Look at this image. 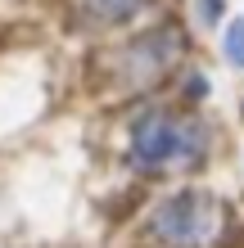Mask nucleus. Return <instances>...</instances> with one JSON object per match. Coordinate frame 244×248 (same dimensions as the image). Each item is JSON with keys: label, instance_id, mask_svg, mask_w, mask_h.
Wrapping results in <instances>:
<instances>
[{"label": "nucleus", "instance_id": "obj_6", "mask_svg": "<svg viewBox=\"0 0 244 248\" xmlns=\"http://www.w3.org/2000/svg\"><path fill=\"white\" fill-rule=\"evenodd\" d=\"M217 14H222V0H199V18L204 23H212Z\"/></svg>", "mask_w": 244, "mask_h": 248}, {"label": "nucleus", "instance_id": "obj_2", "mask_svg": "<svg viewBox=\"0 0 244 248\" xmlns=\"http://www.w3.org/2000/svg\"><path fill=\"white\" fill-rule=\"evenodd\" d=\"M222 230V203L204 189H185L159 203L154 212V235L167 248H208Z\"/></svg>", "mask_w": 244, "mask_h": 248}, {"label": "nucleus", "instance_id": "obj_5", "mask_svg": "<svg viewBox=\"0 0 244 248\" xmlns=\"http://www.w3.org/2000/svg\"><path fill=\"white\" fill-rule=\"evenodd\" d=\"M222 50L231 54L235 63H244V18H235L231 27H226V36H222Z\"/></svg>", "mask_w": 244, "mask_h": 248}, {"label": "nucleus", "instance_id": "obj_1", "mask_svg": "<svg viewBox=\"0 0 244 248\" xmlns=\"http://www.w3.org/2000/svg\"><path fill=\"white\" fill-rule=\"evenodd\" d=\"M208 149V131L195 118H172V113H145L131 131V167L163 171V167H195Z\"/></svg>", "mask_w": 244, "mask_h": 248}, {"label": "nucleus", "instance_id": "obj_3", "mask_svg": "<svg viewBox=\"0 0 244 248\" xmlns=\"http://www.w3.org/2000/svg\"><path fill=\"white\" fill-rule=\"evenodd\" d=\"M181 54H185L181 32H177V27H159V32L140 36L136 46L122 54V63H127V81H131V86H154L159 77H167V72L181 63Z\"/></svg>", "mask_w": 244, "mask_h": 248}, {"label": "nucleus", "instance_id": "obj_4", "mask_svg": "<svg viewBox=\"0 0 244 248\" xmlns=\"http://www.w3.org/2000/svg\"><path fill=\"white\" fill-rule=\"evenodd\" d=\"M145 5L149 0H86V14H91L95 23H127V18H136Z\"/></svg>", "mask_w": 244, "mask_h": 248}]
</instances>
